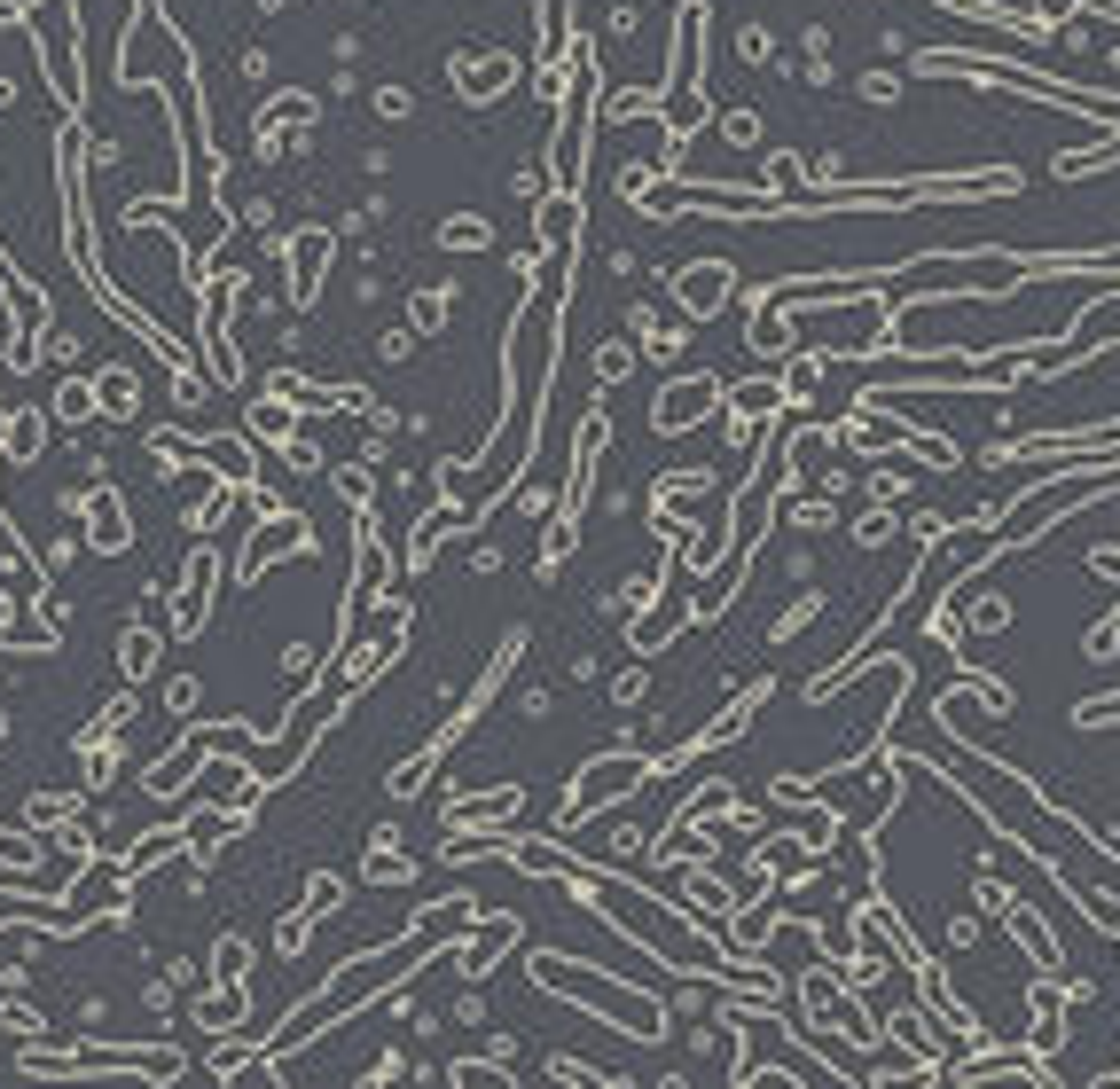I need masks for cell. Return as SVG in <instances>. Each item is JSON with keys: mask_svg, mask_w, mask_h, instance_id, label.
Segmentation results:
<instances>
[{"mask_svg": "<svg viewBox=\"0 0 1120 1089\" xmlns=\"http://www.w3.org/2000/svg\"><path fill=\"white\" fill-rule=\"evenodd\" d=\"M102 408L110 415H134V377H102Z\"/></svg>", "mask_w": 1120, "mask_h": 1089, "instance_id": "obj_2", "label": "cell"}, {"mask_svg": "<svg viewBox=\"0 0 1120 1089\" xmlns=\"http://www.w3.org/2000/svg\"><path fill=\"white\" fill-rule=\"evenodd\" d=\"M94 541H102V549H126V502H117V494L94 510Z\"/></svg>", "mask_w": 1120, "mask_h": 1089, "instance_id": "obj_1", "label": "cell"}]
</instances>
